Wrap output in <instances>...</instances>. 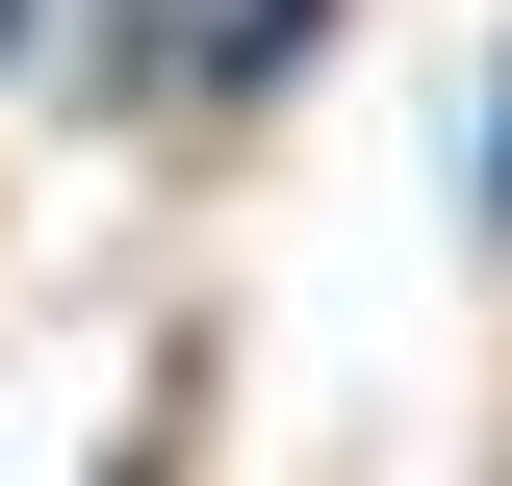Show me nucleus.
Masks as SVG:
<instances>
[{"label":"nucleus","mask_w":512,"mask_h":486,"mask_svg":"<svg viewBox=\"0 0 512 486\" xmlns=\"http://www.w3.org/2000/svg\"><path fill=\"white\" fill-rule=\"evenodd\" d=\"M333 77V0H77V103L103 128H256Z\"/></svg>","instance_id":"obj_1"},{"label":"nucleus","mask_w":512,"mask_h":486,"mask_svg":"<svg viewBox=\"0 0 512 486\" xmlns=\"http://www.w3.org/2000/svg\"><path fill=\"white\" fill-rule=\"evenodd\" d=\"M461 205H487V256H512V52H487V128H461Z\"/></svg>","instance_id":"obj_2"},{"label":"nucleus","mask_w":512,"mask_h":486,"mask_svg":"<svg viewBox=\"0 0 512 486\" xmlns=\"http://www.w3.org/2000/svg\"><path fill=\"white\" fill-rule=\"evenodd\" d=\"M26 26H52V0H0V77H26Z\"/></svg>","instance_id":"obj_3"}]
</instances>
